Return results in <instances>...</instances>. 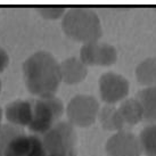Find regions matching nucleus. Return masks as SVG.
Instances as JSON below:
<instances>
[{
  "mask_svg": "<svg viewBox=\"0 0 156 156\" xmlns=\"http://www.w3.org/2000/svg\"><path fill=\"white\" fill-rule=\"evenodd\" d=\"M23 75L27 90L38 97L54 96L62 81L59 64L47 51L31 55L23 63Z\"/></svg>",
  "mask_w": 156,
  "mask_h": 156,
  "instance_id": "obj_1",
  "label": "nucleus"
},
{
  "mask_svg": "<svg viewBox=\"0 0 156 156\" xmlns=\"http://www.w3.org/2000/svg\"><path fill=\"white\" fill-rule=\"evenodd\" d=\"M0 156H47L39 136H27L21 126L4 124L0 128Z\"/></svg>",
  "mask_w": 156,
  "mask_h": 156,
  "instance_id": "obj_2",
  "label": "nucleus"
},
{
  "mask_svg": "<svg viewBox=\"0 0 156 156\" xmlns=\"http://www.w3.org/2000/svg\"><path fill=\"white\" fill-rule=\"evenodd\" d=\"M62 27L67 37L84 44L96 42L103 32L97 14L86 7L69 9L63 17Z\"/></svg>",
  "mask_w": 156,
  "mask_h": 156,
  "instance_id": "obj_3",
  "label": "nucleus"
},
{
  "mask_svg": "<svg viewBox=\"0 0 156 156\" xmlns=\"http://www.w3.org/2000/svg\"><path fill=\"white\" fill-rule=\"evenodd\" d=\"M32 121L29 129L35 134H44L56 124L63 114V103L55 96L31 99Z\"/></svg>",
  "mask_w": 156,
  "mask_h": 156,
  "instance_id": "obj_4",
  "label": "nucleus"
},
{
  "mask_svg": "<svg viewBox=\"0 0 156 156\" xmlns=\"http://www.w3.org/2000/svg\"><path fill=\"white\" fill-rule=\"evenodd\" d=\"M46 152L65 153L75 156V132L67 122H61L40 137Z\"/></svg>",
  "mask_w": 156,
  "mask_h": 156,
  "instance_id": "obj_5",
  "label": "nucleus"
},
{
  "mask_svg": "<svg viewBox=\"0 0 156 156\" xmlns=\"http://www.w3.org/2000/svg\"><path fill=\"white\" fill-rule=\"evenodd\" d=\"M98 111V103L90 96H76L69 101L67 114L69 120L81 126H87L94 122Z\"/></svg>",
  "mask_w": 156,
  "mask_h": 156,
  "instance_id": "obj_6",
  "label": "nucleus"
},
{
  "mask_svg": "<svg viewBox=\"0 0 156 156\" xmlns=\"http://www.w3.org/2000/svg\"><path fill=\"white\" fill-rule=\"evenodd\" d=\"M80 57L86 65H111L116 61V50L109 44L89 42L81 47Z\"/></svg>",
  "mask_w": 156,
  "mask_h": 156,
  "instance_id": "obj_7",
  "label": "nucleus"
},
{
  "mask_svg": "<svg viewBox=\"0 0 156 156\" xmlns=\"http://www.w3.org/2000/svg\"><path fill=\"white\" fill-rule=\"evenodd\" d=\"M99 90L103 100L106 103H116L123 99L129 92V83L120 74L105 73L99 79Z\"/></svg>",
  "mask_w": 156,
  "mask_h": 156,
  "instance_id": "obj_8",
  "label": "nucleus"
},
{
  "mask_svg": "<svg viewBox=\"0 0 156 156\" xmlns=\"http://www.w3.org/2000/svg\"><path fill=\"white\" fill-rule=\"evenodd\" d=\"M6 117L10 124L17 126H29L32 121V103L31 99H17L7 104Z\"/></svg>",
  "mask_w": 156,
  "mask_h": 156,
  "instance_id": "obj_9",
  "label": "nucleus"
},
{
  "mask_svg": "<svg viewBox=\"0 0 156 156\" xmlns=\"http://www.w3.org/2000/svg\"><path fill=\"white\" fill-rule=\"evenodd\" d=\"M62 80L69 84L82 81L87 75V67L81 59L76 57H69L59 64Z\"/></svg>",
  "mask_w": 156,
  "mask_h": 156,
  "instance_id": "obj_10",
  "label": "nucleus"
},
{
  "mask_svg": "<svg viewBox=\"0 0 156 156\" xmlns=\"http://www.w3.org/2000/svg\"><path fill=\"white\" fill-rule=\"evenodd\" d=\"M143 120V108L137 99H129L124 101L119 111H116V128L122 126L124 123L134 124Z\"/></svg>",
  "mask_w": 156,
  "mask_h": 156,
  "instance_id": "obj_11",
  "label": "nucleus"
},
{
  "mask_svg": "<svg viewBox=\"0 0 156 156\" xmlns=\"http://www.w3.org/2000/svg\"><path fill=\"white\" fill-rule=\"evenodd\" d=\"M136 99L143 108V120L148 122L156 121V86L146 88L139 92Z\"/></svg>",
  "mask_w": 156,
  "mask_h": 156,
  "instance_id": "obj_12",
  "label": "nucleus"
},
{
  "mask_svg": "<svg viewBox=\"0 0 156 156\" xmlns=\"http://www.w3.org/2000/svg\"><path fill=\"white\" fill-rule=\"evenodd\" d=\"M140 145L147 156H156V123L147 126L141 131Z\"/></svg>",
  "mask_w": 156,
  "mask_h": 156,
  "instance_id": "obj_13",
  "label": "nucleus"
},
{
  "mask_svg": "<svg viewBox=\"0 0 156 156\" xmlns=\"http://www.w3.org/2000/svg\"><path fill=\"white\" fill-rule=\"evenodd\" d=\"M37 10L44 18H50V20H55V18H58L61 17V16H64L66 13L65 8H63V7H52V6H49V7H40Z\"/></svg>",
  "mask_w": 156,
  "mask_h": 156,
  "instance_id": "obj_14",
  "label": "nucleus"
},
{
  "mask_svg": "<svg viewBox=\"0 0 156 156\" xmlns=\"http://www.w3.org/2000/svg\"><path fill=\"white\" fill-rule=\"evenodd\" d=\"M9 64V56L8 54L6 52L5 49L0 47V73H2L5 69L8 66Z\"/></svg>",
  "mask_w": 156,
  "mask_h": 156,
  "instance_id": "obj_15",
  "label": "nucleus"
},
{
  "mask_svg": "<svg viewBox=\"0 0 156 156\" xmlns=\"http://www.w3.org/2000/svg\"><path fill=\"white\" fill-rule=\"evenodd\" d=\"M47 156H72V155H69V154H65V153H57V152L48 153L47 152Z\"/></svg>",
  "mask_w": 156,
  "mask_h": 156,
  "instance_id": "obj_16",
  "label": "nucleus"
},
{
  "mask_svg": "<svg viewBox=\"0 0 156 156\" xmlns=\"http://www.w3.org/2000/svg\"><path fill=\"white\" fill-rule=\"evenodd\" d=\"M1 117H2V111H1V107H0V123H1ZM1 128V126H0Z\"/></svg>",
  "mask_w": 156,
  "mask_h": 156,
  "instance_id": "obj_17",
  "label": "nucleus"
},
{
  "mask_svg": "<svg viewBox=\"0 0 156 156\" xmlns=\"http://www.w3.org/2000/svg\"><path fill=\"white\" fill-rule=\"evenodd\" d=\"M1 87H2V84H1V81H0V91H1Z\"/></svg>",
  "mask_w": 156,
  "mask_h": 156,
  "instance_id": "obj_18",
  "label": "nucleus"
}]
</instances>
